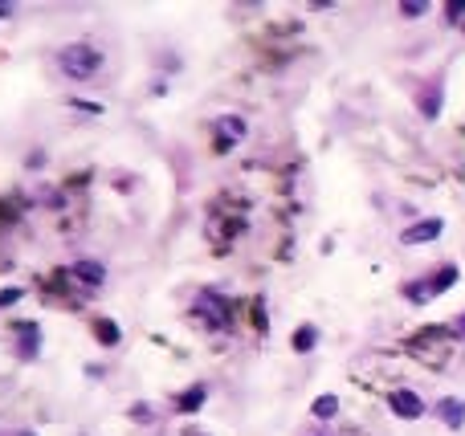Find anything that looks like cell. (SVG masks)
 <instances>
[{
	"mask_svg": "<svg viewBox=\"0 0 465 436\" xmlns=\"http://www.w3.org/2000/svg\"><path fill=\"white\" fill-rule=\"evenodd\" d=\"M57 65H62V74H66V78L90 82L102 69V53L94 45H86V41H78V45H66L62 53H57Z\"/></svg>",
	"mask_w": 465,
	"mask_h": 436,
	"instance_id": "cell-1",
	"label": "cell"
},
{
	"mask_svg": "<svg viewBox=\"0 0 465 436\" xmlns=\"http://www.w3.org/2000/svg\"><path fill=\"white\" fill-rule=\"evenodd\" d=\"M388 408H392V416H400V420H420L429 408H425V400H420V391L413 388H400L388 396Z\"/></svg>",
	"mask_w": 465,
	"mask_h": 436,
	"instance_id": "cell-2",
	"label": "cell"
},
{
	"mask_svg": "<svg viewBox=\"0 0 465 436\" xmlns=\"http://www.w3.org/2000/svg\"><path fill=\"white\" fill-rule=\"evenodd\" d=\"M441 233H445V220H441V216H425V220H416V225L404 228L400 241L404 245H429V241H437Z\"/></svg>",
	"mask_w": 465,
	"mask_h": 436,
	"instance_id": "cell-3",
	"label": "cell"
},
{
	"mask_svg": "<svg viewBox=\"0 0 465 436\" xmlns=\"http://www.w3.org/2000/svg\"><path fill=\"white\" fill-rule=\"evenodd\" d=\"M245 139V123L241 118H232V114H225V118H216V151H232V147Z\"/></svg>",
	"mask_w": 465,
	"mask_h": 436,
	"instance_id": "cell-4",
	"label": "cell"
},
{
	"mask_svg": "<svg viewBox=\"0 0 465 436\" xmlns=\"http://www.w3.org/2000/svg\"><path fill=\"white\" fill-rule=\"evenodd\" d=\"M437 416H441V420L457 432V428L465 424V400H461V396H445V400L437 404Z\"/></svg>",
	"mask_w": 465,
	"mask_h": 436,
	"instance_id": "cell-5",
	"label": "cell"
},
{
	"mask_svg": "<svg viewBox=\"0 0 465 436\" xmlns=\"http://www.w3.org/2000/svg\"><path fill=\"white\" fill-rule=\"evenodd\" d=\"M404 298H408L413 306H425V302H432V298H437V290H432V277L408 281V286H404Z\"/></svg>",
	"mask_w": 465,
	"mask_h": 436,
	"instance_id": "cell-6",
	"label": "cell"
},
{
	"mask_svg": "<svg viewBox=\"0 0 465 436\" xmlns=\"http://www.w3.org/2000/svg\"><path fill=\"white\" fill-rule=\"evenodd\" d=\"M204 400H208V388H204V384H192V388H188L180 400H176V408L192 416V412H200V408H204Z\"/></svg>",
	"mask_w": 465,
	"mask_h": 436,
	"instance_id": "cell-7",
	"label": "cell"
},
{
	"mask_svg": "<svg viewBox=\"0 0 465 436\" xmlns=\"http://www.w3.org/2000/svg\"><path fill=\"white\" fill-rule=\"evenodd\" d=\"M74 277L86 281V286H102V281H106V269H102L99 261H78V265H74Z\"/></svg>",
	"mask_w": 465,
	"mask_h": 436,
	"instance_id": "cell-8",
	"label": "cell"
},
{
	"mask_svg": "<svg viewBox=\"0 0 465 436\" xmlns=\"http://www.w3.org/2000/svg\"><path fill=\"white\" fill-rule=\"evenodd\" d=\"M94 335H99V342H102V347H115V342L123 339L118 323H111V318H94Z\"/></svg>",
	"mask_w": 465,
	"mask_h": 436,
	"instance_id": "cell-9",
	"label": "cell"
},
{
	"mask_svg": "<svg viewBox=\"0 0 465 436\" xmlns=\"http://www.w3.org/2000/svg\"><path fill=\"white\" fill-rule=\"evenodd\" d=\"M315 342H318V330H315V326H298V330H294V351H298V355L315 351Z\"/></svg>",
	"mask_w": 465,
	"mask_h": 436,
	"instance_id": "cell-10",
	"label": "cell"
},
{
	"mask_svg": "<svg viewBox=\"0 0 465 436\" xmlns=\"http://www.w3.org/2000/svg\"><path fill=\"white\" fill-rule=\"evenodd\" d=\"M453 281H457V265H441V269L432 274V290H437V294H445L449 286H453Z\"/></svg>",
	"mask_w": 465,
	"mask_h": 436,
	"instance_id": "cell-11",
	"label": "cell"
},
{
	"mask_svg": "<svg viewBox=\"0 0 465 436\" xmlns=\"http://www.w3.org/2000/svg\"><path fill=\"white\" fill-rule=\"evenodd\" d=\"M437 106H441V86L432 82L429 90L420 94V111H425V114H429V118H432V114H437Z\"/></svg>",
	"mask_w": 465,
	"mask_h": 436,
	"instance_id": "cell-12",
	"label": "cell"
},
{
	"mask_svg": "<svg viewBox=\"0 0 465 436\" xmlns=\"http://www.w3.org/2000/svg\"><path fill=\"white\" fill-rule=\"evenodd\" d=\"M335 412H339V400H335V396H318L315 400V416L318 420H331Z\"/></svg>",
	"mask_w": 465,
	"mask_h": 436,
	"instance_id": "cell-13",
	"label": "cell"
},
{
	"mask_svg": "<svg viewBox=\"0 0 465 436\" xmlns=\"http://www.w3.org/2000/svg\"><path fill=\"white\" fill-rule=\"evenodd\" d=\"M17 335H25V347H21V355H25V359H33V355H37V326H33V323H25V326L17 330Z\"/></svg>",
	"mask_w": 465,
	"mask_h": 436,
	"instance_id": "cell-14",
	"label": "cell"
},
{
	"mask_svg": "<svg viewBox=\"0 0 465 436\" xmlns=\"http://www.w3.org/2000/svg\"><path fill=\"white\" fill-rule=\"evenodd\" d=\"M445 21H449V25L465 21V0H449V4H445Z\"/></svg>",
	"mask_w": 465,
	"mask_h": 436,
	"instance_id": "cell-15",
	"label": "cell"
},
{
	"mask_svg": "<svg viewBox=\"0 0 465 436\" xmlns=\"http://www.w3.org/2000/svg\"><path fill=\"white\" fill-rule=\"evenodd\" d=\"M400 13H404V16H425V13H429V0H404V4H400Z\"/></svg>",
	"mask_w": 465,
	"mask_h": 436,
	"instance_id": "cell-16",
	"label": "cell"
},
{
	"mask_svg": "<svg viewBox=\"0 0 465 436\" xmlns=\"http://www.w3.org/2000/svg\"><path fill=\"white\" fill-rule=\"evenodd\" d=\"M17 298H21V290H17V286H13V290H0V310H4V306H13Z\"/></svg>",
	"mask_w": 465,
	"mask_h": 436,
	"instance_id": "cell-17",
	"label": "cell"
},
{
	"mask_svg": "<svg viewBox=\"0 0 465 436\" xmlns=\"http://www.w3.org/2000/svg\"><path fill=\"white\" fill-rule=\"evenodd\" d=\"M453 335H457V339H465V314L457 318V323H453Z\"/></svg>",
	"mask_w": 465,
	"mask_h": 436,
	"instance_id": "cell-18",
	"label": "cell"
},
{
	"mask_svg": "<svg viewBox=\"0 0 465 436\" xmlns=\"http://www.w3.org/2000/svg\"><path fill=\"white\" fill-rule=\"evenodd\" d=\"M0 16H13V4H0Z\"/></svg>",
	"mask_w": 465,
	"mask_h": 436,
	"instance_id": "cell-19",
	"label": "cell"
}]
</instances>
